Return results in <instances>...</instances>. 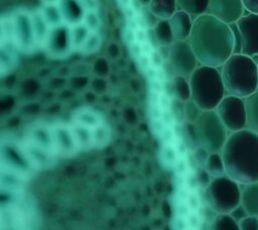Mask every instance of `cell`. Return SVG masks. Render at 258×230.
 <instances>
[{
    "instance_id": "12",
    "label": "cell",
    "mask_w": 258,
    "mask_h": 230,
    "mask_svg": "<svg viewBox=\"0 0 258 230\" xmlns=\"http://www.w3.org/2000/svg\"><path fill=\"white\" fill-rule=\"evenodd\" d=\"M236 25L241 36V53L253 59L258 56V15L246 13Z\"/></svg>"
},
{
    "instance_id": "24",
    "label": "cell",
    "mask_w": 258,
    "mask_h": 230,
    "mask_svg": "<svg viewBox=\"0 0 258 230\" xmlns=\"http://www.w3.org/2000/svg\"><path fill=\"white\" fill-rule=\"evenodd\" d=\"M156 37L158 41L163 45L173 43V34L168 21H161L156 27Z\"/></svg>"
},
{
    "instance_id": "11",
    "label": "cell",
    "mask_w": 258,
    "mask_h": 230,
    "mask_svg": "<svg viewBox=\"0 0 258 230\" xmlns=\"http://www.w3.org/2000/svg\"><path fill=\"white\" fill-rule=\"evenodd\" d=\"M169 61L177 76L187 79L200 66L188 40L174 41L171 44Z\"/></svg>"
},
{
    "instance_id": "20",
    "label": "cell",
    "mask_w": 258,
    "mask_h": 230,
    "mask_svg": "<svg viewBox=\"0 0 258 230\" xmlns=\"http://www.w3.org/2000/svg\"><path fill=\"white\" fill-rule=\"evenodd\" d=\"M204 168L212 179L227 176L221 152L210 153L204 165Z\"/></svg>"
},
{
    "instance_id": "3",
    "label": "cell",
    "mask_w": 258,
    "mask_h": 230,
    "mask_svg": "<svg viewBox=\"0 0 258 230\" xmlns=\"http://www.w3.org/2000/svg\"><path fill=\"white\" fill-rule=\"evenodd\" d=\"M226 175L239 185L258 182V135L247 130L230 133L221 151Z\"/></svg>"
},
{
    "instance_id": "15",
    "label": "cell",
    "mask_w": 258,
    "mask_h": 230,
    "mask_svg": "<svg viewBox=\"0 0 258 230\" xmlns=\"http://www.w3.org/2000/svg\"><path fill=\"white\" fill-rule=\"evenodd\" d=\"M28 179L0 169V202H10L26 196Z\"/></svg>"
},
{
    "instance_id": "27",
    "label": "cell",
    "mask_w": 258,
    "mask_h": 230,
    "mask_svg": "<svg viewBox=\"0 0 258 230\" xmlns=\"http://www.w3.org/2000/svg\"><path fill=\"white\" fill-rule=\"evenodd\" d=\"M209 152L207 150H205L204 148L202 147H198L196 150H195V159L196 161L202 165V167H204L207 159H208V156H209Z\"/></svg>"
},
{
    "instance_id": "13",
    "label": "cell",
    "mask_w": 258,
    "mask_h": 230,
    "mask_svg": "<svg viewBox=\"0 0 258 230\" xmlns=\"http://www.w3.org/2000/svg\"><path fill=\"white\" fill-rule=\"evenodd\" d=\"M207 14L230 25L236 23L245 14V8L240 0H211Z\"/></svg>"
},
{
    "instance_id": "25",
    "label": "cell",
    "mask_w": 258,
    "mask_h": 230,
    "mask_svg": "<svg viewBox=\"0 0 258 230\" xmlns=\"http://www.w3.org/2000/svg\"><path fill=\"white\" fill-rule=\"evenodd\" d=\"M183 112H184V120L186 123L195 124L200 115L202 114L203 110L195 103L191 99L183 103Z\"/></svg>"
},
{
    "instance_id": "29",
    "label": "cell",
    "mask_w": 258,
    "mask_h": 230,
    "mask_svg": "<svg viewBox=\"0 0 258 230\" xmlns=\"http://www.w3.org/2000/svg\"><path fill=\"white\" fill-rule=\"evenodd\" d=\"M230 215H231L232 218H233L234 220H236L237 222H240L242 219H244L245 217L248 216V214L246 213V211L244 210V208H243L241 205H239L235 210H233V211L230 213Z\"/></svg>"
},
{
    "instance_id": "14",
    "label": "cell",
    "mask_w": 258,
    "mask_h": 230,
    "mask_svg": "<svg viewBox=\"0 0 258 230\" xmlns=\"http://www.w3.org/2000/svg\"><path fill=\"white\" fill-rule=\"evenodd\" d=\"M19 59L20 53L9 38L5 17L2 15L0 24V79L16 68Z\"/></svg>"
},
{
    "instance_id": "8",
    "label": "cell",
    "mask_w": 258,
    "mask_h": 230,
    "mask_svg": "<svg viewBox=\"0 0 258 230\" xmlns=\"http://www.w3.org/2000/svg\"><path fill=\"white\" fill-rule=\"evenodd\" d=\"M198 145L209 153L221 152L229 132L215 110L203 111L195 123Z\"/></svg>"
},
{
    "instance_id": "19",
    "label": "cell",
    "mask_w": 258,
    "mask_h": 230,
    "mask_svg": "<svg viewBox=\"0 0 258 230\" xmlns=\"http://www.w3.org/2000/svg\"><path fill=\"white\" fill-rule=\"evenodd\" d=\"M180 10L186 12L195 21L202 15L207 14L209 1L205 0H181L177 1Z\"/></svg>"
},
{
    "instance_id": "23",
    "label": "cell",
    "mask_w": 258,
    "mask_h": 230,
    "mask_svg": "<svg viewBox=\"0 0 258 230\" xmlns=\"http://www.w3.org/2000/svg\"><path fill=\"white\" fill-rule=\"evenodd\" d=\"M176 1H161V2H153L151 9L154 14L163 18V19H170L172 15L177 11Z\"/></svg>"
},
{
    "instance_id": "28",
    "label": "cell",
    "mask_w": 258,
    "mask_h": 230,
    "mask_svg": "<svg viewBox=\"0 0 258 230\" xmlns=\"http://www.w3.org/2000/svg\"><path fill=\"white\" fill-rule=\"evenodd\" d=\"M242 2L247 13L258 15V0H244Z\"/></svg>"
},
{
    "instance_id": "10",
    "label": "cell",
    "mask_w": 258,
    "mask_h": 230,
    "mask_svg": "<svg viewBox=\"0 0 258 230\" xmlns=\"http://www.w3.org/2000/svg\"><path fill=\"white\" fill-rule=\"evenodd\" d=\"M215 111L229 133H235L246 129V109L244 99L226 95Z\"/></svg>"
},
{
    "instance_id": "2",
    "label": "cell",
    "mask_w": 258,
    "mask_h": 230,
    "mask_svg": "<svg viewBox=\"0 0 258 230\" xmlns=\"http://www.w3.org/2000/svg\"><path fill=\"white\" fill-rule=\"evenodd\" d=\"M188 42L201 66L219 69L233 54L230 26L209 14L194 21Z\"/></svg>"
},
{
    "instance_id": "16",
    "label": "cell",
    "mask_w": 258,
    "mask_h": 230,
    "mask_svg": "<svg viewBox=\"0 0 258 230\" xmlns=\"http://www.w3.org/2000/svg\"><path fill=\"white\" fill-rule=\"evenodd\" d=\"M168 22L175 41L188 40L191 33L194 20L186 12L180 9L177 10Z\"/></svg>"
},
{
    "instance_id": "30",
    "label": "cell",
    "mask_w": 258,
    "mask_h": 230,
    "mask_svg": "<svg viewBox=\"0 0 258 230\" xmlns=\"http://www.w3.org/2000/svg\"><path fill=\"white\" fill-rule=\"evenodd\" d=\"M198 181L199 183L204 186L205 188L210 184V182L212 181V178L209 176V174L205 170V168H202L199 174H198Z\"/></svg>"
},
{
    "instance_id": "31",
    "label": "cell",
    "mask_w": 258,
    "mask_h": 230,
    "mask_svg": "<svg viewBox=\"0 0 258 230\" xmlns=\"http://www.w3.org/2000/svg\"><path fill=\"white\" fill-rule=\"evenodd\" d=\"M257 66H258V63H257Z\"/></svg>"
},
{
    "instance_id": "5",
    "label": "cell",
    "mask_w": 258,
    "mask_h": 230,
    "mask_svg": "<svg viewBox=\"0 0 258 230\" xmlns=\"http://www.w3.org/2000/svg\"><path fill=\"white\" fill-rule=\"evenodd\" d=\"M75 127L84 151L101 149L111 141V128L103 114L89 106L75 109L69 119Z\"/></svg>"
},
{
    "instance_id": "18",
    "label": "cell",
    "mask_w": 258,
    "mask_h": 230,
    "mask_svg": "<svg viewBox=\"0 0 258 230\" xmlns=\"http://www.w3.org/2000/svg\"><path fill=\"white\" fill-rule=\"evenodd\" d=\"M246 129L258 135V91L244 99Z\"/></svg>"
},
{
    "instance_id": "1",
    "label": "cell",
    "mask_w": 258,
    "mask_h": 230,
    "mask_svg": "<svg viewBox=\"0 0 258 230\" xmlns=\"http://www.w3.org/2000/svg\"><path fill=\"white\" fill-rule=\"evenodd\" d=\"M35 10L42 30L40 51L48 58L92 54L100 48L102 21L97 2L45 1Z\"/></svg>"
},
{
    "instance_id": "22",
    "label": "cell",
    "mask_w": 258,
    "mask_h": 230,
    "mask_svg": "<svg viewBox=\"0 0 258 230\" xmlns=\"http://www.w3.org/2000/svg\"><path fill=\"white\" fill-rule=\"evenodd\" d=\"M208 230H240V228L230 214H217L209 224Z\"/></svg>"
},
{
    "instance_id": "9",
    "label": "cell",
    "mask_w": 258,
    "mask_h": 230,
    "mask_svg": "<svg viewBox=\"0 0 258 230\" xmlns=\"http://www.w3.org/2000/svg\"><path fill=\"white\" fill-rule=\"evenodd\" d=\"M34 208L27 196L0 202V230H33Z\"/></svg>"
},
{
    "instance_id": "6",
    "label": "cell",
    "mask_w": 258,
    "mask_h": 230,
    "mask_svg": "<svg viewBox=\"0 0 258 230\" xmlns=\"http://www.w3.org/2000/svg\"><path fill=\"white\" fill-rule=\"evenodd\" d=\"M191 100L203 111L216 110L226 96L219 69L199 66L188 78Z\"/></svg>"
},
{
    "instance_id": "26",
    "label": "cell",
    "mask_w": 258,
    "mask_h": 230,
    "mask_svg": "<svg viewBox=\"0 0 258 230\" xmlns=\"http://www.w3.org/2000/svg\"><path fill=\"white\" fill-rule=\"evenodd\" d=\"M238 224L240 230H258V217L247 216Z\"/></svg>"
},
{
    "instance_id": "21",
    "label": "cell",
    "mask_w": 258,
    "mask_h": 230,
    "mask_svg": "<svg viewBox=\"0 0 258 230\" xmlns=\"http://www.w3.org/2000/svg\"><path fill=\"white\" fill-rule=\"evenodd\" d=\"M172 88L177 101L185 103L186 101L191 99L190 86L187 78L176 76L172 81Z\"/></svg>"
},
{
    "instance_id": "4",
    "label": "cell",
    "mask_w": 258,
    "mask_h": 230,
    "mask_svg": "<svg viewBox=\"0 0 258 230\" xmlns=\"http://www.w3.org/2000/svg\"><path fill=\"white\" fill-rule=\"evenodd\" d=\"M220 73L227 95L245 99L258 91V66L253 58L232 54Z\"/></svg>"
},
{
    "instance_id": "7",
    "label": "cell",
    "mask_w": 258,
    "mask_h": 230,
    "mask_svg": "<svg viewBox=\"0 0 258 230\" xmlns=\"http://www.w3.org/2000/svg\"><path fill=\"white\" fill-rule=\"evenodd\" d=\"M205 199L217 214H230L241 202V186L228 176L212 179L205 188Z\"/></svg>"
},
{
    "instance_id": "17",
    "label": "cell",
    "mask_w": 258,
    "mask_h": 230,
    "mask_svg": "<svg viewBox=\"0 0 258 230\" xmlns=\"http://www.w3.org/2000/svg\"><path fill=\"white\" fill-rule=\"evenodd\" d=\"M241 186V202L248 216L258 217V182L240 185Z\"/></svg>"
}]
</instances>
